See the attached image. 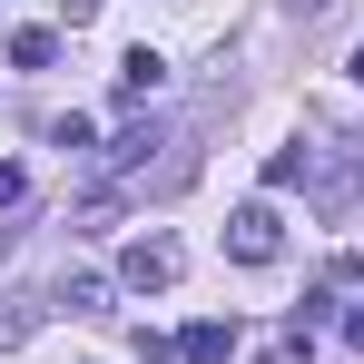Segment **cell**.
<instances>
[{"label": "cell", "instance_id": "6da1fadb", "mask_svg": "<svg viewBox=\"0 0 364 364\" xmlns=\"http://www.w3.org/2000/svg\"><path fill=\"white\" fill-rule=\"evenodd\" d=\"M178 266H187L178 237H138V246L119 256V286H128V296H168V286H178Z\"/></svg>", "mask_w": 364, "mask_h": 364}, {"label": "cell", "instance_id": "7a4b0ae2", "mask_svg": "<svg viewBox=\"0 0 364 364\" xmlns=\"http://www.w3.org/2000/svg\"><path fill=\"white\" fill-rule=\"evenodd\" d=\"M276 246H286V217H276V207H266V197H256V207H237V217H227V256H237V266H266V256H276Z\"/></svg>", "mask_w": 364, "mask_h": 364}, {"label": "cell", "instance_id": "3957f363", "mask_svg": "<svg viewBox=\"0 0 364 364\" xmlns=\"http://www.w3.org/2000/svg\"><path fill=\"white\" fill-rule=\"evenodd\" d=\"M148 148H168V128H158V119H128L119 138L99 148V168H109V178H138V168H148Z\"/></svg>", "mask_w": 364, "mask_h": 364}, {"label": "cell", "instance_id": "277c9868", "mask_svg": "<svg viewBox=\"0 0 364 364\" xmlns=\"http://www.w3.org/2000/svg\"><path fill=\"white\" fill-rule=\"evenodd\" d=\"M227 355H237V315H197L178 335V364H227Z\"/></svg>", "mask_w": 364, "mask_h": 364}, {"label": "cell", "instance_id": "5b68a950", "mask_svg": "<svg viewBox=\"0 0 364 364\" xmlns=\"http://www.w3.org/2000/svg\"><path fill=\"white\" fill-rule=\"evenodd\" d=\"M158 89H168V60H158V50H128L119 60V99L138 109V99H158Z\"/></svg>", "mask_w": 364, "mask_h": 364}, {"label": "cell", "instance_id": "8992f818", "mask_svg": "<svg viewBox=\"0 0 364 364\" xmlns=\"http://www.w3.org/2000/svg\"><path fill=\"white\" fill-rule=\"evenodd\" d=\"M60 60V30H10V69H50Z\"/></svg>", "mask_w": 364, "mask_h": 364}, {"label": "cell", "instance_id": "52a82bcc", "mask_svg": "<svg viewBox=\"0 0 364 364\" xmlns=\"http://www.w3.org/2000/svg\"><path fill=\"white\" fill-rule=\"evenodd\" d=\"M305 168H315V148L296 138V148H276V158H266V187H305Z\"/></svg>", "mask_w": 364, "mask_h": 364}, {"label": "cell", "instance_id": "ba28073f", "mask_svg": "<svg viewBox=\"0 0 364 364\" xmlns=\"http://www.w3.org/2000/svg\"><path fill=\"white\" fill-rule=\"evenodd\" d=\"M60 305H69V315H99V305H109V276H69Z\"/></svg>", "mask_w": 364, "mask_h": 364}, {"label": "cell", "instance_id": "9c48e42d", "mask_svg": "<svg viewBox=\"0 0 364 364\" xmlns=\"http://www.w3.org/2000/svg\"><path fill=\"white\" fill-rule=\"evenodd\" d=\"M69 227H79V237H119V197H89V207H79Z\"/></svg>", "mask_w": 364, "mask_h": 364}, {"label": "cell", "instance_id": "30bf717a", "mask_svg": "<svg viewBox=\"0 0 364 364\" xmlns=\"http://www.w3.org/2000/svg\"><path fill=\"white\" fill-rule=\"evenodd\" d=\"M20 197H30V168H20V158H0V207H20Z\"/></svg>", "mask_w": 364, "mask_h": 364}, {"label": "cell", "instance_id": "8fae6325", "mask_svg": "<svg viewBox=\"0 0 364 364\" xmlns=\"http://www.w3.org/2000/svg\"><path fill=\"white\" fill-rule=\"evenodd\" d=\"M345 345H355V355H364V305H355V315H345Z\"/></svg>", "mask_w": 364, "mask_h": 364}, {"label": "cell", "instance_id": "7c38bea8", "mask_svg": "<svg viewBox=\"0 0 364 364\" xmlns=\"http://www.w3.org/2000/svg\"><path fill=\"white\" fill-rule=\"evenodd\" d=\"M286 10H325V0H286Z\"/></svg>", "mask_w": 364, "mask_h": 364}, {"label": "cell", "instance_id": "4fadbf2b", "mask_svg": "<svg viewBox=\"0 0 364 364\" xmlns=\"http://www.w3.org/2000/svg\"><path fill=\"white\" fill-rule=\"evenodd\" d=\"M355 79H364V50H355Z\"/></svg>", "mask_w": 364, "mask_h": 364}]
</instances>
